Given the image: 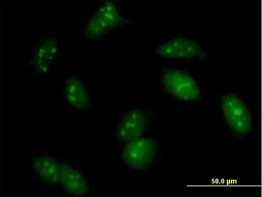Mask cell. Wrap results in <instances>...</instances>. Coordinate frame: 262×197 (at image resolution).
Listing matches in <instances>:
<instances>
[{"instance_id": "1", "label": "cell", "mask_w": 262, "mask_h": 197, "mask_svg": "<svg viewBox=\"0 0 262 197\" xmlns=\"http://www.w3.org/2000/svg\"><path fill=\"white\" fill-rule=\"evenodd\" d=\"M128 22L116 2L105 0L96 5L91 11L82 32L88 39H99L125 27Z\"/></svg>"}, {"instance_id": "2", "label": "cell", "mask_w": 262, "mask_h": 197, "mask_svg": "<svg viewBox=\"0 0 262 197\" xmlns=\"http://www.w3.org/2000/svg\"><path fill=\"white\" fill-rule=\"evenodd\" d=\"M158 84L165 95L182 102H198L203 99L202 93L195 79L184 70L165 68L159 74Z\"/></svg>"}, {"instance_id": "3", "label": "cell", "mask_w": 262, "mask_h": 197, "mask_svg": "<svg viewBox=\"0 0 262 197\" xmlns=\"http://www.w3.org/2000/svg\"><path fill=\"white\" fill-rule=\"evenodd\" d=\"M154 55L170 62H209L204 47L196 39L187 36L168 37L167 40L156 47Z\"/></svg>"}, {"instance_id": "4", "label": "cell", "mask_w": 262, "mask_h": 197, "mask_svg": "<svg viewBox=\"0 0 262 197\" xmlns=\"http://www.w3.org/2000/svg\"><path fill=\"white\" fill-rule=\"evenodd\" d=\"M157 121L153 113L142 107L126 110L116 122L114 137L123 143L143 137Z\"/></svg>"}, {"instance_id": "5", "label": "cell", "mask_w": 262, "mask_h": 197, "mask_svg": "<svg viewBox=\"0 0 262 197\" xmlns=\"http://www.w3.org/2000/svg\"><path fill=\"white\" fill-rule=\"evenodd\" d=\"M224 121L229 130L238 138L249 135L253 128V120L249 106L239 96L228 92L221 98Z\"/></svg>"}, {"instance_id": "6", "label": "cell", "mask_w": 262, "mask_h": 197, "mask_svg": "<svg viewBox=\"0 0 262 197\" xmlns=\"http://www.w3.org/2000/svg\"><path fill=\"white\" fill-rule=\"evenodd\" d=\"M159 142L144 137L124 143L121 149V159L133 170H146L151 167L158 156Z\"/></svg>"}, {"instance_id": "7", "label": "cell", "mask_w": 262, "mask_h": 197, "mask_svg": "<svg viewBox=\"0 0 262 197\" xmlns=\"http://www.w3.org/2000/svg\"><path fill=\"white\" fill-rule=\"evenodd\" d=\"M61 41L56 35L41 37L34 46L30 65L33 74L44 76L53 70L62 58Z\"/></svg>"}, {"instance_id": "8", "label": "cell", "mask_w": 262, "mask_h": 197, "mask_svg": "<svg viewBox=\"0 0 262 197\" xmlns=\"http://www.w3.org/2000/svg\"><path fill=\"white\" fill-rule=\"evenodd\" d=\"M63 100L70 108L79 112H90L92 103L86 84L78 74L70 73L63 86Z\"/></svg>"}, {"instance_id": "9", "label": "cell", "mask_w": 262, "mask_h": 197, "mask_svg": "<svg viewBox=\"0 0 262 197\" xmlns=\"http://www.w3.org/2000/svg\"><path fill=\"white\" fill-rule=\"evenodd\" d=\"M67 193L72 195L83 196L90 193V185L85 178L73 166L62 163L60 184Z\"/></svg>"}, {"instance_id": "10", "label": "cell", "mask_w": 262, "mask_h": 197, "mask_svg": "<svg viewBox=\"0 0 262 197\" xmlns=\"http://www.w3.org/2000/svg\"><path fill=\"white\" fill-rule=\"evenodd\" d=\"M34 171L37 177L46 183L51 185L60 184L62 163L49 156H37L33 161Z\"/></svg>"}]
</instances>
